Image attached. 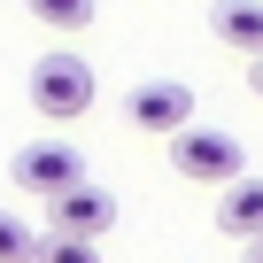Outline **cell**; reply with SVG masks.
<instances>
[{
  "label": "cell",
  "mask_w": 263,
  "mask_h": 263,
  "mask_svg": "<svg viewBox=\"0 0 263 263\" xmlns=\"http://www.w3.org/2000/svg\"><path fill=\"white\" fill-rule=\"evenodd\" d=\"M248 93H255V101H263V54H255V70H248Z\"/></svg>",
  "instance_id": "11"
},
{
  "label": "cell",
  "mask_w": 263,
  "mask_h": 263,
  "mask_svg": "<svg viewBox=\"0 0 263 263\" xmlns=\"http://www.w3.org/2000/svg\"><path fill=\"white\" fill-rule=\"evenodd\" d=\"M31 255H39V232L16 209H0V263H31Z\"/></svg>",
  "instance_id": "9"
},
{
  "label": "cell",
  "mask_w": 263,
  "mask_h": 263,
  "mask_svg": "<svg viewBox=\"0 0 263 263\" xmlns=\"http://www.w3.org/2000/svg\"><path fill=\"white\" fill-rule=\"evenodd\" d=\"M24 8H31L47 31H85V24H93V0H24Z\"/></svg>",
  "instance_id": "8"
},
{
  "label": "cell",
  "mask_w": 263,
  "mask_h": 263,
  "mask_svg": "<svg viewBox=\"0 0 263 263\" xmlns=\"http://www.w3.org/2000/svg\"><path fill=\"white\" fill-rule=\"evenodd\" d=\"M124 116L140 124V132H186L194 124V85H178V78H147V85H132L124 93Z\"/></svg>",
  "instance_id": "5"
},
{
  "label": "cell",
  "mask_w": 263,
  "mask_h": 263,
  "mask_svg": "<svg viewBox=\"0 0 263 263\" xmlns=\"http://www.w3.org/2000/svg\"><path fill=\"white\" fill-rule=\"evenodd\" d=\"M171 171L178 178H194V186H232V178H248V155H240V140L232 132H201V124H186V132H171Z\"/></svg>",
  "instance_id": "2"
},
{
  "label": "cell",
  "mask_w": 263,
  "mask_h": 263,
  "mask_svg": "<svg viewBox=\"0 0 263 263\" xmlns=\"http://www.w3.org/2000/svg\"><path fill=\"white\" fill-rule=\"evenodd\" d=\"M108 224H116V194H101L93 178L47 201V232H54V240H93V248H101Z\"/></svg>",
  "instance_id": "4"
},
{
  "label": "cell",
  "mask_w": 263,
  "mask_h": 263,
  "mask_svg": "<svg viewBox=\"0 0 263 263\" xmlns=\"http://www.w3.org/2000/svg\"><path fill=\"white\" fill-rule=\"evenodd\" d=\"M8 178H16L24 194H39V201H54V194H70V186H85V155H78L70 140H31V147H16V163H8Z\"/></svg>",
  "instance_id": "3"
},
{
  "label": "cell",
  "mask_w": 263,
  "mask_h": 263,
  "mask_svg": "<svg viewBox=\"0 0 263 263\" xmlns=\"http://www.w3.org/2000/svg\"><path fill=\"white\" fill-rule=\"evenodd\" d=\"M248 263H263V232H255V240H248Z\"/></svg>",
  "instance_id": "12"
},
{
  "label": "cell",
  "mask_w": 263,
  "mask_h": 263,
  "mask_svg": "<svg viewBox=\"0 0 263 263\" xmlns=\"http://www.w3.org/2000/svg\"><path fill=\"white\" fill-rule=\"evenodd\" d=\"M31 263H101V248H93V240H54V232H47Z\"/></svg>",
  "instance_id": "10"
},
{
  "label": "cell",
  "mask_w": 263,
  "mask_h": 263,
  "mask_svg": "<svg viewBox=\"0 0 263 263\" xmlns=\"http://www.w3.org/2000/svg\"><path fill=\"white\" fill-rule=\"evenodd\" d=\"M93 70H85V54H39L31 62V108L47 116V124H78L85 108H93Z\"/></svg>",
  "instance_id": "1"
},
{
  "label": "cell",
  "mask_w": 263,
  "mask_h": 263,
  "mask_svg": "<svg viewBox=\"0 0 263 263\" xmlns=\"http://www.w3.org/2000/svg\"><path fill=\"white\" fill-rule=\"evenodd\" d=\"M217 232L224 240H255L263 232V178H232L217 194Z\"/></svg>",
  "instance_id": "7"
},
{
  "label": "cell",
  "mask_w": 263,
  "mask_h": 263,
  "mask_svg": "<svg viewBox=\"0 0 263 263\" xmlns=\"http://www.w3.org/2000/svg\"><path fill=\"white\" fill-rule=\"evenodd\" d=\"M209 31L232 47V54H263V0H217V8H209Z\"/></svg>",
  "instance_id": "6"
}]
</instances>
